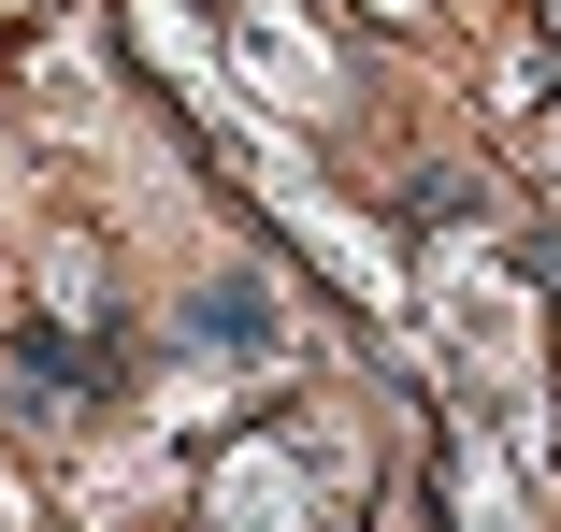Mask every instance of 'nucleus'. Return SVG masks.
<instances>
[{"mask_svg": "<svg viewBox=\"0 0 561 532\" xmlns=\"http://www.w3.org/2000/svg\"><path fill=\"white\" fill-rule=\"evenodd\" d=\"M216 532H317V504H302V461H288V432H245L231 461H216Z\"/></svg>", "mask_w": 561, "mask_h": 532, "instance_id": "1", "label": "nucleus"}]
</instances>
